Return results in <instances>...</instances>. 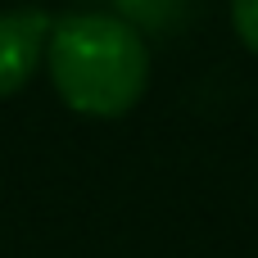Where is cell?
<instances>
[{
    "mask_svg": "<svg viewBox=\"0 0 258 258\" xmlns=\"http://www.w3.org/2000/svg\"><path fill=\"white\" fill-rule=\"evenodd\" d=\"M45 68L59 100L86 118H122L141 104L150 86L145 36L127 18L100 9L54 18Z\"/></svg>",
    "mask_w": 258,
    "mask_h": 258,
    "instance_id": "1",
    "label": "cell"
},
{
    "mask_svg": "<svg viewBox=\"0 0 258 258\" xmlns=\"http://www.w3.org/2000/svg\"><path fill=\"white\" fill-rule=\"evenodd\" d=\"M50 27H54V18L45 9H36V5H23V9H5L0 14V100L5 95H18L32 82V73L45 59Z\"/></svg>",
    "mask_w": 258,
    "mask_h": 258,
    "instance_id": "2",
    "label": "cell"
},
{
    "mask_svg": "<svg viewBox=\"0 0 258 258\" xmlns=\"http://www.w3.org/2000/svg\"><path fill=\"white\" fill-rule=\"evenodd\" d=\"M231 27H236L240 45L258 54V0H231Z\"/></svg>",
    "mask_w": 258,
    "mask_h": 258,
    "instance_id": "3",
    "label": "cell"
}]
</instances>
